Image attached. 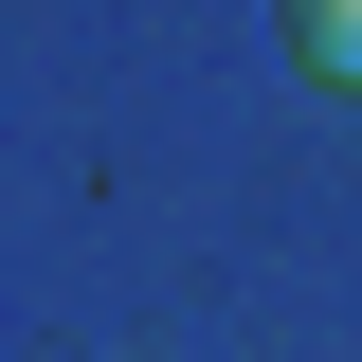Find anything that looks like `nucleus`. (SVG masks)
<instances>
[{"label":"nucleus","instance_id":"obj_1","mask_svg":"<svg viewBox=\"0 0 362 362\" xmlns=\"http://www.w3.org/2000/svg\"><path fill=\"white\" fill-rule=\"evenodd\" d=\"M290 54H308L326 90H362V0H290Z\"/></svg>","mask_w":362,"mask_h":362}]
</instances>
